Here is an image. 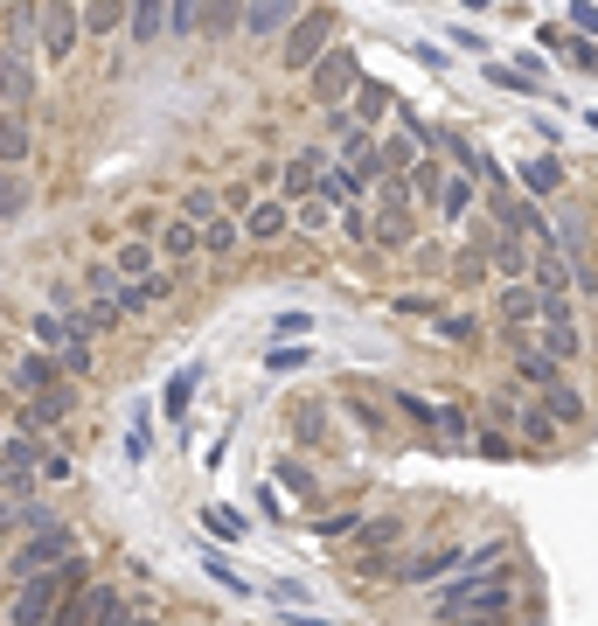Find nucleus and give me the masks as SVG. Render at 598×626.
Wrapping results in <instances>:
<instances>
[{
	"instance_id": "1",
	"label": "nucleus",
	"mask_w": 598,
	"mask_h": 626,
	"mask_svg": "<svg viewBox=\"0 0 598 626\" xmlns=\"http://www.w3.org/2000/svg\"><path fill=\"white\" fill-rule=\"evenodd\" d=\"M522 606V578L515 571H487V578H446L432 592V613L446 626H508Z\"/></svg>"
},
{
	"instance_id": "2",
	"label": "nucleus",
	"mask_w": 598,
	"mask_h": 626,
	"mask_svg": "<svg viewBox=\"0 0 598 626\" xmlns=\"http://www.w3.org/2000/svg\"><path fill=\"white\" fill-rule=\"evenodd\" d=\"M77 585H91V557H84V550L63 557V564H49V571H35V578H14V592L0 599V626H49L56 606H63Z\"/></svg>"
},
{
	"instance_id": "3",
	"label": "nucleus",
	"mask_w": 598,
	"mask_h": 626,
	"mask_svg": "<svg viewBox=\"0 0 598 626\" xmlns=\"http://www.w3.org/2000/svg\"><path fill=\"white\" fill-rule=\"evenodd\" d=\"M376 188L383 195H376V216H369V244L376 251H404L411 244V181L404 174H383Z\"/></svg>"
},
{
	"instance_id": "4",
	"label": "nucleus",
	"mask_w": 598,
	"mask_h": 626,
	"mask_svg": "<svg viewBox=\"0 0 598 626\" xmlns=\"http://www.w3.org/2000/svg\"><path fill=\"white\" fill-rule=\"evenodd\" d=\"M63 557H77V529L56 515L49 529L21 536V543L7 550V578H35V571H49V564H63Z\"/></svg>"
},
{
	"instance_id": "5",
	"label": "nucleus",
	"mask_w": 598,
	"mask_h": 626,
	"mask_svg": "<svg viewBox=\"0 0 598 626\" xmlns=\"http://www.w3.org/2000/svg\"><path fill=\"white\" fill-rule=\"evenodd\" d=\"M334 28H341V21H334V7H306L293 28H286V42H279V63H286L293 77H299V70H313V63L334 49Z\"/></svg>"
},
{
	"instance_id": "6",
	"label": "nucleus",
	"mask_w": 598,
	"mask_h": 626,
	"mask_svg": "<svg viewBox=\"0 0 598 626\" xmlns=\"http://www.w3.org/2000/svg\"><path fill=\"white\" fill-rule=\"evenodd\" d=\"M536 348L550 362H585V327H578V307L571 293L564 300H543V320H536Z\"/></svg>"
},
{
	"instance_id": "7",
	"label": "nucleus",
	"mask_w": 598,
	"mask_h": 626,
	"mask_svg": "<svg viewBox=\"0 0 598 626\" xmlns=\"http://www.w3.org/2000/svg\"><path fill=\"white\" fill-rule=\"evenodd\" d=\"M355 70H362V63H355V49H348V42H334V49L306 70V98H313V105H327V112H334V105H348Z\"/></svg>"
},
{
	"instance_id": "8",
	"label": "nucleus",
	"mask_w": 598,
	"mask_h": 626,
	"mask_svg": "<svg viewBox=\"0 0 598 626\" xmlns=\"http://www.w3.org/2000/svg\"><path fill=\"white\" fill-rule=\"evenodd\" d=\"M77 35H84L77 0H42V7H35V42H42L49 63H70V56H77Z\"/></svg>"
},
{
	"instance_id": "9",
	"label": "nucleus",
	"mask_w": 598,
	"mask_h": 626,
	"mask_svg": "<svg viewBox=\"0 0 598 626\" xmlns=\"http://www.w3.org/2000/svg\"><path fill=\"white\" fill-rule=\"evenodd\" d=\"M42 487V446L28 432H7L0 439V494H35Z\"/></svg>"
},
{
	"instance_id": "10",
	"label": "nucleus",
	"mask_w": 598,
	"mask_h": 626,
	"mask_svg": "<svg viewBox=\"0 0 598 626\" xmlns=\"http://www.w3.org/2000/svg\"><path fill=\"white\" fill-rule=\"evenodd\" d=\"M119 599H126V585H112V578H91V585H77V592L56 606V620H49V626H98L105 613H112V606H119Z\"/></svg>"
},
{
	"instance_id": "11",
	"label": "nucleus",
	"mask_w": 598,
	"mask_h": 626,
	"mask_svg": "<svg viewBox=\"0 0 598 626\" xmlns=\"http://www.w3.org/2000/svg\"><path fill=\"white\" fill-rule=\"evenodd\" d=\"M70 411H77V383L63 376V383H49L42 397H21V418H14V425H21L28 439H42V432H49V425H63Z\"/></svg>"
},
{
	"instance_id": "12",
	"label": "nucleus",
	"mask_w": 598,
	"mask_h": 626,
	"mask_svg": "<svg viewBox=\"0 0 598 626\" xmlns=\"http://www.w3.org/2000/svg\"><path fill=\"white\" fill-rule=\"evenodd\" d=\"M49 522H56L49 501H35V494H0V550H14L21 536H35V529H49Z\"/></svg>"
},
{
	"instance_id": "13",
	"label": "nucleus",
	"mask_w": 598,
	"mask_h": 626,
	"mask_svg": "<svg viewBox=\"0 0 598 626\" xmlns=\"http://www.w3.org/2000/svg\"><path fill=\"white\" fill-rule=\"evenodd\" d=\"M299 14H306L299 0H244V28H237V35H244V42H272V35L293 28Z\"/></svg>"
},
{
	"instance_id": "14",
	"label": "nucleus",
	"mask_w": 598,
	"mask_h": 626,
	"mask_svg": "<svg viewBox=\"0 0 598 626\" xmlns=\"http://www.w3.org/2000/svg\"><path fill=\"white\" fill-rule=\"evenodd\" d=\"M494 313H501V327H508V341H515V334H529V327L543 320V293H536L529 279H508L501 300H494Z\"/></svg>"
},
{
	"instance_id": "15",
	"label": "nucleus",
	"mask_w": 598,
	"mask_h": 626,
	"mask_svg": "<svg viewBox=\"0 0 598 626\" xmlns=\"http://www.w3.org/2000/svg\"><path fill=\"white\" fill-rule=\"evenodd\" d=\"M49 383H63V369H56V355H49V348L14 355V369H7V390H14V397H42Z\"/></svg>"
},
{
	"instance_id": "16",
	"label": "nucleus",
	"mask_w": 598,
	"mask_h": 626,
	"mask_svg": "<svg viewBox=\"0 0 598 626\" xmlns=\"http://www.w3.org/2000/svg\"><path fill=\"white\" fill-rule=\"evenodd\" d=\"M237 223H244V237H251V244H279V237L293 230V202H286V195H279V202H251Z\"/></svg>"
},
{
	"instance_id": "17",
	"label": "nucleus",
	"mask_w": 598,
	"mask_h": 626,
	"mask_svg": "<svg viewBox=\"0 0 598 626\" xmlns=\"http://www.w3.org/2000/svg\"><path fill=\"white\" fill-rule=\"evenodd\" d=\"M508 369H515V383H529V390H550V383L564 376V362H550V355L536 348V334H515V362H508Z\"/></svg>"
},
{
	"instance_id": "18",
	"label": "nucleus",
	"mask_w": 598,
	"mask_h": 626,
	"mask_svg": "<svg viewBox=\"0 0 598 626\" xmlns=\"http://www.w3.org/2000/svg\"><path fill=\"white\" fill-rule=\"evenodd\" d=\"M536 404H543L557 425H571V432H585V425H592V404H585V390H578V383H564V376H557L550 390H536Z\"/></svg>"
},
{
	"instance_id": "19",
	"label": "nucleus",
	"mask_w": 598,
	"mask_h": 626,
	"mask_svg": "<svg viewBox=\"0 0 598 626\" xmlns=\"http://www.w3.org/2000/svg\"><path fill=\"white\" fill-rule=\"evenodd\" d=\"M508 432H515V446H529V453H557V432H564V425H557L543 404H515V425H508Z\"/></svg>"
},
{
	"instance_id": "20",
	"label": "nucleus",
	"mask_w": 598,
	"mask_h": 626,
	"mask_svg": "<svg viewBox=\"0 0 598 626\" xmlns=\"http://www.w3.org/2000/svg\"><path fill=\"white\" fill-rule=\"evenodd\" d=\"M153 251H160V265H195V258H202V230H195L188 216H174V223H160Z\"/></svg>"
},
{
	"instance_id": "21",
	"label": "nucleus",
	"mask_w": 598,
	"mask_h": 626,
	"mask_svg": "<svg viewBox=\"0 0 598 626\" xmlns=\"http://www.w3.org/2000/svg\"><path fill=\"white\" fill-rule=\"evenodd\" d=\"M480 244H487V265L501 272V279H529V265H536V251L515 237V230H501V237H487L480 230Z\"/></svg>"
},
{
	"instance_id": "22",
	"label": "nucleus",
	"mask_w": 598,
	"mask_h": 626,
	"mask_svg": "<svg viewBox=\"0 0 598 626\" xmlns=\"http://www.w3.org/2000/svg\"><path fill=\"white\" fill-rule=\"evenodd\" d=\"M202 397V362H188V369H174L167 376V390H160V418L167 425H188V404Z\"/></svg>"
},
{
	"instance_id": "23",
	"label": "nucleus",
	"mask_w": 598,
	"mask_h": 626,
	"mask_svg": "<svg viewBox=\"0 0 598 626\" xmlns=\"http://www.w3.org/2000/svg\"><path fill=\"white\" fill-rule=\"evenodd\" d=\"M341 411H348V425H362V432H390V397H376V390H341Z\"/></svg>"
},
{
	"instance_id": "24",
	"label": "nucleus",
	"mask_w": 598,
	"mask_h": 626,
	"mask_svg": "<svg viewBox=\"0 0 598 626\" xmlns=\"http://www.w3.org/2000/svg\"><path fill=\"white\" fill-rule=\"evenodd\" d=\"M404 536H411L404 515H362V522H355V550H369V557H376V550H397Z\"/></svg>"
},
{
	"instance_id": "25",
	"label": "nucleus",
	"mask_w": 598,
	"mask_h": 626,
	"mask_svg": "<svg viewBox=\"0 0 598 626\" xmlns=\"http://www.w3.org/2000/svg\"><path fill=\"white\" fill-rule=\"evenodd\" d=\"M529 286H536L543 300H564V293H571V265H564V251H557V244H550V251H536Z\"/></svg>"
},
{
	"instance_id": "26",
	"label": "nucleus",
	"mask_w": 598,
	"mask_h": 626,
	"mask_svg": "<svg viewBox=\"0 0 598 626\" xmlns=\"http://www.w3.org/2000/svg\"><path fill=\"white\" fill-rule=\"evenodd\" d=\"M473 202H480V188H473V174H466V167H452L446 181H439V202H432V209H439L446 223H466V209H473Z\"/></svg>"
},
{
	"instance_id": "27",
	"label": "nucleus",
	"mask_w": 598,
	"mask_h": 626,
	"mask_svg": "<svg viewBox=\"0 0 598 626\" xmlns=\"http://www.w3.org/2000/svg\"><path fill=\"white\" fill-rule=\"evenodd\" d=\"M105 258H112V272H119L126 286H133V279H147V272H160V251H153L147 237H126V244H119V251H105Z\"/></svg>"
},
{
	"instance_id": "28",
	"label": "nucleus",
	"mask_w": 598,
	"mask_h": 626,
	"mask_svg": "<svg viewBox=\"0 0 598 626\" xmlns=\"http://www.w3.org/2000/svg\"><path fill=\"white\" fill-rule=\"evenodd\" d=\"M202 529H209L216 543H244V536H251V515L230 508V501H209V508H202Z\"/></svg>"
},
{
	"instance_id": "29",
	"label": "nucleus",
	"mask_w": 598,
	"mask_h": 626,
	"mask_svg": "<svg viewBox=\"0 0 598 626\" xmlns=\"http://www.w3.org/2000/svg\"><path fill=\"white\" fill-rule=\"evenodd\" d=\"M244 28V0H202V28L195 35H209V42H230Z\"/></svg>"
},
{
	"instance_id": "30",
	"label": "nucleus",
	"mask_w": 598,
	"mask_h": 626,
	"mask_svg": "<svg viewBox=\"0 0 598 626\" xmlns=\"http://www.w3.org/2000/svg\"><path fill=\"white\" fill-rule=\"evenodd\" d=\"M84 293H91V307H112V313H119V293H126V279L112 272V258H91V265H84Z\"/></svg>"
},
{
	"instance_id": "31",
	"label": "nucleus",
	"mask_w": 598,
	"mask_h": 626,
	"mask_svg": "<svg viewBox=\"0 0 598 626\" xmlns=\"http://www.w3.org/2000/svg\"><path fill=\"white\" fill-rule=\"evenodd\" d=\"M28 147H35V140H28V112H7V105H0V167H21Z\"/></svg>"
},
{
	"instance_id": "32",
	"label": "nucleus",
	"mask_w": 598,
	"mask_h": 626,
	"mask_svg": "<svg viewBox=\"0 0 598 626\" xmlns=\"http://www.w3.org/2000/svg\"><path fill=\"white\" fill-rule=\"evenodd\" d=\"M286 425H293L299 446H320V439H327V404H320V397H299L293 411H286Z\"/></svg>"
},
{
	"instance_id": "33",
	"label": "nucleus",
	"mask_w": 598,
	"mask_h": 626,
	"mask_svg": "<svg viewBox=\"0 0 598 626\" xmlns=\"http://www.w3.org/2000/svg\"><path fill=\"white\" fill-rule=\"evenodd\" d=\"M515 181H522L529 195H557V188H564V167H557L550 154H536V160H522V167H515Z\"/></svg>"
},
{
	"instance_id": "34",
	"label": "nucleus",
	"mask_w": 598,
	"mask_h": 626,
	"mask_svg": "<svg viewBox=\"0 0 598 626\" xmlns=\"http://www.w3.org/2000/svg\"><path fill=\"white\" fill-rule=\"evenodd\" d=\"M28 327H35V348H49V355H56L63 341H84V334H77V327H70V320H63V313H56V307L28 313Z\"/></svg>"
},
{
	"instance_id": "35",
	"label": "nucleus",
	"mask_w": 598,
	"mask_h": 626,
	"mask_svg": "<svg viewBox=\"0 0 598 626\" xmlns=\"http://www.w3.org/2000/svg\"><path fill=\"white\" fill-rule=\"evenodd\" d=\"M425 327H432L439 341H452V348H459V341H480V320H473V313H446V307H432V313H425Z\"/></svg>"
},
{
	"instance_id": "36",
	"label": "nucleus",
	"mask_w": 598,
	"mask_h": 626,
	"mask_svg": "<svg viewBox=\"0 0 598 626\" xmlns=\"http://www.w3.org/2000/svg\"><path fill=\"white\" fill-rule=\"evenodd\" d=\"M383 397H390V411H397L404 425H425V432L439 425V404H432V397H418V390H383Z\"/></svg>"
},
{
	"instance_id": "37",
	"label": "nucleus",
	"mask_w": 598,
	"mask_h": 626,
	"mask_svg": "<svg viewBox=\"0 0 598 626\" xmlns=\"http://www.w3.org/2000/svg\"><path fill=\"white\" fill-rule=\"evenodd\" d=\"M487 571H508V543H473L452 578H487Z\"/></svg>"
},
{
	"instance_id": "38",
	"label": "nucleus",
	"mask_w": 598,
	"mask_h": 626,
	"mask_svg": "<svg viewBox=\"0 0 598 626\" xmlns=\"http://www.w3.org/2000/svg\"><path fill=\"white\" fill-rule=\"evenodd\" d=\"M126 14H133V0H84V35H119Z\"/></svg>"
},
{
	"instance_id": "39",
	"label": "nucleus",
	"mask_w": 598,
	"mask_h": 626,
	"mask_svg": "<svg viewBox=\"0 0 598 626\" xmlns=\"http://www.w3.org/2000/svg\"><path fill=\"white\" fill-rule=\"evenodd\" d=\"M265 369H272V376H299V369H313V348H306V341H272V348H265Z\"/></svg>"
},
{
	"instance_id": "40",
	"label": "nucleus",
	"mask_w": 598,
	"mask_h": 626,
	"mask_svg": "<svg viewBox=\"0 0 598 626\" xmlns=\"http://www.w3.org/2000/svg\"><path fill=\"white\" fill-rule=\"evenodd\" d=\"M160 35H167V0H133V42L147 49Z\"/></svg>"
},
{
	"instance_id": "41",
	"label": "nucleus",
	"mask_w": 598,
	"mask_h": 626,
	"mask_svg": "<svg viewBox=\"0 0 598 626\" xmlns=\"http://www.w3.org/2000/svg\"><path fill=\"white\" fill-rule=\"evenodd\" d=\"M237 244H244V223H237V216H216V223H202V251H209V258H230Z\"/></svg>"
},
{
	"instance_id": "42",
	"label": "nucleus",
	"mask_w": 598,
	"mask_h": 626,
	"mask_svg": "<svg viewBox=\"0 0 598 626\" xmlns=\"http://www.w3.org/2000/svg\"><path fill=\"white\" fill-rule=\"evenodd\" d=\"M320 195H327V202H341V209H348V202H362V181H355V174H348V167H334V160H327V167H320Z\"/></svg>"
},
{
	"instance_id": "43",
	"label": "nucleus",
	"mask_w": 598,
	"mask_h": 626,
	"mask_svg": "<svg viewBox=\"0 0 598 626\" xmlns=\"http://www.w3.org/2000/svg\"><path fill=\"white\" fill-rule=\"evenodd\" d=\"M174 216H188V223H195V230H202V223H216V216H223V195H216V188H188V195H181V209H174Z\"/></svg>"
},
{
	"instance_id": "44",
	"label": "nucleus",
	"mask_w": 598,
	"mask_h": 626,
	"mask_svg": "<svg viewBox=\"0 0 598 626\" xmlns=\"http://www.w3.org/2000/svg\"><path fill=\"white\" fill-rule=\"evenodd\" d=\"M202 578H209V585H223V592H230V599H244V592H251V578H244V571H237V564H223V557H216V550H202Z\"/></svg>"
},
{
	"instance_id": "45",
	"label": "nucleus",
	"mask_w": 598,
	"mask_h": 626,
	"mask_svg": "<svg viewBox=\"0 0 598 626\" xmlns=\"http://www.w3.org/2000/svg\"><path fill=\"white\" fill-rule=\"evenodd\" d=\"M28 209V181H21V167H0V223H14Z\"/></svg>"
},
{
	"instance_id": "46",
	"label": "nucleus",
	"mask_w": 598,
	"mask_h": 626,
	"mask_svg": "<svg viewBox=\"0 0 598 626\" xmlns=\"http://www.w3.org/2000/svg\"><path fill=\"white\" fill-rule=\"evenodd\" d=\"M272 487H279V494H299V501H306V494H313L320 480H313V467H299V460H279V467H272Z\"/></svg>"
},
{
	"instance_id": "47",
	"label": "nucleus",
	"mask_w": 598,
	"mask_h": 626,
	"mask_svg": "<svg viewBox=\"0 0 598 626\" xmlns=\"http://www.w3.org/2000/svg\"><path fill=\"white\" fill-rule=\"evenodd\" d=\"M56 369H63L70 383H84V376L98 369V362H91V341H63V348H56Z\"/></svg>"
},
{
	"instance_id": "48",
	"label": "nucleus",
	"mask_w": 598,
	"mask_h": 626,
	"mask_svg": "<svg viewBox=\"0 0 598 626\" xmlns=\"http://www.w3.org/2000/svg\"><path fill=\"white\" fill-rule=\"evenodd\" d=\"M133 293H140V307H167L174 300V272H147V279H133Z\"/></svg>"
},
{
	"instance_id": "49",
	"label": "nucleus",
	"mask_w": 598,
	"mask_h": 626,
	"mask_svg": "<svg viewBox=\"0 0 598 626\" xmlns=\"http://www.w3.org/2000/svg\"><path fill=\"white\" fill-rule=\"evenodd\" d=\"M473 453H480V460H515V439H508L501 425H487V432H473Z\"/></svg>"
},
{
	"instance_id": "50",
	"label": "nucleus",
	"mask_w": 598,
	"mask_h": 626,
	"mask_svg": "<svg viewBox=\"0 0 598 626\" xmlns=\"http://www.w3.org/2000/svg\"><path fill=\"white\" fill-rule=\"evenodd\" d=\"M202 28V0H167V35H195Z\"/></svg>"
},
{
	"instance_id": "51",
	"label": "nucleus",
	"mask_w": 598,
	"mask_h": 626,
	"mask_svg": "<svg viewBox=\"0 0 598 626\" xmlns=\"http://www.w3.org/2000/svg\"><path fill=\"white\" fill-rule=\"evenodd\" d=\"M390 112V91L383 84H362V105H355V126H369V119H383Z\"/></svg>"
},
{
	"instance_id": "52",
	"label": "nucleus",
	"mask_w": 598,
	"mask_h": 626,
	"mask_svg": "<svg viewBox=\"0 0 598 626\" xmlns=\"http://www.w3.org/2000/svg\"><path fill=\"white\" fill-rule=\"evenodd\" d=\"M98 626H160V620H153L147 606H133V599H119V606H112V613H105Z\"/></svg>"
},
{
	"instance_id": "53",
	"label": "nucleus",
	"mask_w": 598,
	"mask_h": 626,
	"mask_svg": "<svg viewBox=\"0 0 598 626\" xmlns=\"http://www.w3.org/2000/svg\"><path fill=\"white\" fill-rule=\"evenodd\" d=\"M327 223H334V202H327V195L299 202V230H327Z\"/></svg>"
},
{
	"instance_id": "54",
	"label": "nucleus",
	"mask_w": 598,
	"mask_h": 626,
	"mask_svg": "<svg viewBox=\"0 0 598 626\" xmlns=\"http://www.w3.org/2000/svg\"><path fill=\"white\" fill-rule=\"evenodd\" d=\"M272 334H279V341H306V334H313V313H279Z\"/></svg>"
},
{
	"instance_id": "55",
	"label": "nucleus",
	"mask_w": 598,
	"mask_h": 626,
	"mask_svg": "<svg viewBox=\"0 0 598 626\" xmlns=\"http://www.w3.org/2000/svg\"><path fill=\"white\" fill-rule=\"evenodd\" d=\"M341 230H348V244H369V209L348 202V209H341Z\"/></svg>"
},
{
	"instance_id": "56",
	"label": "nucleus",
	"mask_w": 598,
	"mask_h": 626,
	"mask_svg": "<svg viewBox=\"0 0 598 626\" xmlns=\"http://www.w3.org/2000/svg\"><path fill=\"white\" fill-rule=\"evenodd\" d=\"M355 522H362V515H355V508H341V515H320V522H313V536H355Z\"/></svg>"
},
{
	"instance_id": "57",
	"label": "nucleus",
	"mask_w": 598,
	"mask_h": 626,
	"mask_svg": "<svg viewBox=\"0 0 598 626\" xmlns=\"http://www.w3.org/2000/svg\"><path fill=\"white\" fill-rule=\"evenodd\" d=\"M147 453H153V432H147V418H133V432H126V460L140 467Z\"/></svg>"
},
{
	"instance_id": "58",
	"label": "nucleus",
	"mask_w": 598,
	"mask_h": 626,
	"mask_svg": "<svg viewBox=\"0 0 598 626\" xmlns=\"http://www.w3.org/2000/svg\"><path fill=\"white\" fill-rule=\"evenodd\" d=\"M571 28H578V35H598V0H571Z\"/></svg>"
},
{
	"instance_id": "59",
	"label": "nucleus",
	"mask_w": 598,
	"mask_h": 626,
	"mask_svg": "<svg viewBox=\"0 0 598 626\" xmlns=\"http://www.w3.org/2000/svg\"><path fill=\"white\" fill-rule=\"evenodd\" d=\"M487 84H501V91H529V84H522V70H515V63H487Z\"/></svg>"
},
{
	"instance_id": "60",
	"label": "nucleus",
	"mask_w": 598,
	"mask_h": 626,
	"mask_svg": "<svg viewBox=\"0 0 598 626\" xmlns=\"http://www.w3.org/2000/svg\"><path fill=\"white\" fill-rule=\"evenodd\" d=\"M564 56H571L578 70H598V49H592V42H564Z\"/></svg>"
},
{
	"instance_id": "61",
	"label": "nucleus",
	"mask_w": 598,
	"mask_h": 626,
	"mask_svg": "<svg viewBox=\"0 0 598 626\" xmlns=\"http://www.w3.org/2000/svg\"><path fill=\"white\" fill-rule=\"evenodd\" d=\"M42 480H70V460L63 453H42Z\"/></svg>"
},
{
	"instance_id": "62",
	"label": "nucleus",
	"mask_w": 598,
	"mask_h": 626,
	"mask_svg": "<svg viewBox=\"0 0 598 626\" xmlns=\"http://www.w3.org/2000/svg\"><path fill=\"white\" fill-rule=\"evenodd\" d=\"M0 571H7V564H0Z\"/></svg>"
}]
</instances>
